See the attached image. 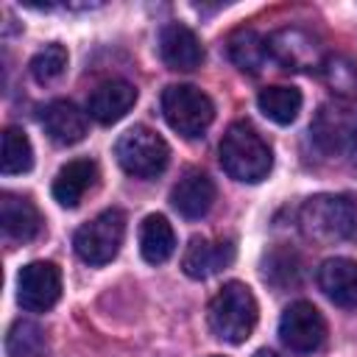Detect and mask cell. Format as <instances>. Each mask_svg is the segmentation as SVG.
I'll return each mask as SVG.
<instances>
[{
	"label": "cell",
	"mask_w": 357,
	"mask_h": 357,
	"mask_svg": "<svg viewBox=\"0 0 357 357\" xmlns=\"http://www.w3.org/2000/svg\"><path fill=\"white\" fill-rule=\"evenodd\" d=\"M218 153H220L223 170L231 178L245 181V184H257V181L268 178V173L273 167V153H271L268 142L248 123H231L220 139Z\"/></svg>",
	"instance_id": "6da1fadb"
},
{
	"label": "cell",
	"mask_w": 357,
	"mask_h": 357,
	"mask_svg": "<svg viewBox=\"0 0 357 357\" xmlns=\"http://www.w3.org/2000/svg\"><path fill=\"white\" fill-rule=\"evenodd\" d=\"M257 326V298L248 284L226 282L209 301V329L226 343H243Z\"/></svg>",
	"instance_id": "7a4b0ae2"
},
{
	"label": "cell",
	"mask_w": 357,
	"mask_h": 357,
	"mask_svg": "<svg viewBox=\"0 0 357 357\" xmlns=\"http://www.w3.org/2000/svg\"><path fill=\"white\" fill-rule=\"evenodd\" d=\"M301 229L315 243H340L357 231V209L346 195H312L301 206Z\"/></svg>",
	"instance_id": "3957f363"
},
{
	"label": "cell",
	"mask_w": 357,
	"mask_h": 357,
	"mask_svg": "<svg viewBox=\"0 0 357 357\" xmlns=\"http://www.w3.org/2000/svg\"><path fill=\"white\" fill-rule=\"evenodd\" d=\"M162 114L176 134L195 139V137H204V131L215 120V106H212L209 95L201 92L198 86L170 84L162 92Z\"/></svg>",
	"instance_id": "277c9868"
},
{
	"label": "cell",
	"mask_w": 357,
	"mask_h": 357,
	"mask_svg": "<svg viewBox=\"0 0 357 357\" xmlns=\"http://www.w3.org/2000/svg\"><path fill=\"white\" fill-rule=\"evenodd\" d=\"M114 156H117L120 167L128 176H134V178H153V176H159L167 167L170 148L148 126H134V128H128L117 139Z\"/></svg>",
	"instance_id": "5b68a950"
},
{
	"label": "cell",
	"mask_w": 357,
	"mask_h": 357,
	"mask_svg": "<svg viewBox=\"0 0 357 357\" xmlns=\"http://www.w3.org/2000/svg\"><path fill=\"white\" fill-rule=\"evenodd\" d=\"M123 237H126V215L120 209H106L75 231L73 245L86 265H106L117 257Z\"/></svg>",
	"instance_id": "8992f818"
},
{
	"label": "cell",
	"mask_w": 357,
	"mask_h": 357,
	"mask_svg": "<svg viewBox=\"0 0 357 357\" xmlns=\"http://www.w3.org/2000/svg\"><path fill=\"white\" fill-rule=\"evenodd\" d=\"M268 50L271 59L279 61L284 70H296V73H310L324 67L326 53L318 42V36H312L304 28H279L276 33L268 36Z\"/></svg>",
	"instance_id": "52a82bcc"
},
{
	"label": "cell",
	"mask_w": 357,
	"mask_h": 357,
	"mask_svg": "<svg viewBox=\"0 0 357 357\" xmlns=\"http://www.w3.org/2000/svg\"><path fill=\"white\" fill-rule=\"evenodd\" d=\"M279 337L298 354H312L326 340V321L310 301H293L279 318Z\"/></svg>",
	"instance_id": "ba28073f"
},
{
	"label": "cell",
	"mask_w": 357,
	"mask_h": 357,
	"mask_svg": "<svg viewBox=\"0 0 357 357\" xmlns=\"http://www.w3.org/2000/svg\"><path fill=\"white\" fill-rule=\"evenodd\" d=\"M310 134L324 153L351 151L357 139V112L346 103H324L310 123Z\"/></svg>",
	"instance_id": "9c48e42d"
},
{
	"label": "cell",
	"mask_w": 357,
	"mask_h": 357,
	"mask_svg": "<svg viewBox=\"0 0 357 357\" xmlns=\"http://www.w3.org/2000/svg\"><path fill=\"white\" fill-rule=\"evenodd\" d=\"M61 296V271L53 262H28L17 276V301L28 312H47Z\"/></svg>",
	"instance_id": "30bf717a"
},
{
	"label": "cell",
	"mask_w": 357,
	"mask_h": 357,
	"mask_svg": "<svg viewBox=\"0 0 357 357\" xmlns=\"http://www.w3.org/2000/svg\"><path fill=\"white\" fill-rule=\"evenodd\" d=\"M159 56L170 70H198L204 64V47L192 28L181 22H170L159 33Z\"/></svg>",
	"instance_id": "8fae6325"
},
{
	"label": "cell",
	"mask_w": 357,
	"mask_h": 357,
	"mask_svg": "<svg viewBox=\"0 0 357 357\" xmlns=\"http://www.w3.org/2000/svg\"><path fill=\"white\" fill-rule=\"evenodd\" d=\"M234 259V243L231 240H206V237H192L184 248L181 268L190 279H206L226 268Z\"/></svg>",
	"instance_id": "7c38bea8"
},
{
	"label": "cell",
	"mask_w": 357,
	"mask_h": 357,
	"mask_svg": "<svg viewBox=\"0 0 357 357\" xmlns=\"http://www.w3.org/2000/svg\"><path fill=\"white\" fill-rule=\"evenodd\" d=\"M134 103H137V89H134V84H128V81H123V78H112V81H106V84H100V86L92 89L89 103H86V112H89V117H95L98 123L112 126V123H117L120 117H126Z\"/></svg>",
	"instance_id": "4fadbf2b"
},
{
	"label": "cell",
	"mask_w": 357,
	"mask_h": 357,
	"mask_svg": "<svg viewBox=\"0 0 357 357\" xmlns=\"http://www.w3.org/2000/svg\"><path fill=\"white\" fill-rule=\"evenodd\" d=\"M170 204L190 220L204 218L215 204V181L201 170H187L170 190Z\"/></svg>",
	"instance_id": "5bb4252c"
},
{
	"label": "cell",
	"mask_w": 357,
	"mask_h": 357,
	"mask_svg": "<svg viewBox=\"0 0 357 357\" xmlns=\"http://www.w3.org/2000/svg\"><path fill=\"white\" fill-rule=\"evenodd\" d=\"M318 284L332 304L357 312V262L354 259H346V257L326 259L318 268Z\"/></svg>",
	"instance_id": "9a60e30c"
},
{
	"label": "cell",
	"mask_w": 357,
	"mask_h": 357,
	"mask_svg": "<svg viewBox=\"0 0 357 357\" xmlns=\"http://www.w3.org/2000/svg\"><path fill=\"white\" fill-rule=\"evenodd\" d=\"M0 223H3L6 237L14 243H28L42 229V218H39L36 204L25 195H17V192L0 195Z\"/></svg>",
	"instance_id": "2e32d148"
},
{
	"label": "cell",
	"mask_w": 357,
	"mask_h": 357,
	"mask_svg": "<svg viewBox=\"0 0 357 357\" xmlns=\"http://www.w3.org/2000/svg\"><path fill=\"white\" fill-rule=\"evenodd\" d=\"M45 134L56 145H75L86 137V114L70 100H53L42 112Z\"/></svg>",
	"instance_id": "e0dca14e"
},
{
	"label": "cell",
	"mask_w": 357,
	"mask_h": 357,
	"mask_svg": "<svg viewBox=\"0 0 357 357\" xmlns=\"http://www.w3.org/2000/svg\"><path fill=\"white\" fill-rule=\"evenodd\" d=\"M95 178H98L95 162H89V159H73L53 178V198L59 201V206L73 209V206L81 204V198L95 184Z\"/></svg>",
	"instance_id": "ac0fdd59"
},
{
	"label": "cell",
	"mask_w": 357,
	"mask_h": 357,
	"mask_svg": "<svg viewBox=\"0 0 357 357\" xmlns=\"http://www.w3.org/2000/svg\"><path fill=\"white\" fill-rule=\"evenodd\" d=\"M226 50H229V59L234 61V67H240L243 73H251V75H257L271 59L268 39L259 36L257 31H251V28H237L229 36Z\"/></svg>",
	"instance_id": "d6986e66"
},
{
	"label": "cell",
	"mask_w": 357,
	"mask_h": 357,
	"mask_svg": "<svg viewBox=\"0 0 357 357\" xmlns=\"http://www.w3.org/2000/svg\"><path fill=\"white\" fill-rule=\"evenodd\" d=\"M176 251V234L165 215H148L139 226V254L151 265H162Z\"/></svg>",
	"instance_id": "ffe728a7"
},
{
	"label": "cell",
	"mask_w": 357,
	"mask_h": 357,
	"mask_svg": "<svg viewBox=\"0 0 357 357\" xmlns=\"http://www.w3.org/2000/svg\"><path fill=\"white\" fill-rule=\"evenodd\" d=\"M257 106L259 112L279 123V126H287L298 117L301 112V92L296 86H287V84H276V86H265L257 98Z\"/></svg>",
	"instance_id": "44dd1931"
},
{
	"label": "cell",
	"mask_w": 357,
	"mask_h": 357,
	"mask_svg": "<svg viewBox=\"0 0 357 357\" xmlns=\"http://www.w3.org/2000/svg\"><path fill=\"white\" fill-rule=\"evenodd\" d=\"M321 78L332 95L343 100H357V59L343 56V53L326 56L321 67Z\"/></svg>",
	"instance_id": "7402d4cb"
},
{
	"label": "cell",
	"mask_w": 357,
	"mask_h": 357,
	"mask_svg": "<svg viewBox=\"0 0 357 357\" xmlns=\"http://www.w3.org/2000/svg\"><path fill=\"white\" fill-rule=\"evenodd\" d=\"M47 351V337L39 324L33 321H14L8 335H6V354L8 357H45Z\"/></svg>",
	"instance_id": "603a6c76"
},
{
	"label": "cell",
	"mask_w": 357,
	"mask_h": 357,
	"mask_svg": "<svg viewBox=\"0 0 357 357\" xmlns=\"http://www.w3.org/2000/svg\"><path fill=\"white\" fill-rule=\"evenodd\" d=\"M31 165H33V148H31L28 134L17 126H8L3 131V173L17 176V173L31 170Z\"/></svg>",
	"instance_id": "cb8c5ba5"
},
{
	"label": "cell",
	"mask_w": 357,
	"mask_h": 357,
	"mask_svg": "<svg viewBox=\"0 0 357 357\" xmlns=\"http://www.w3.org/2000/svg\"><path fill=\"white\" fill-rule=\"evenodd\" d=\"M67 67V47L59 45V42H50L45 45L33 59H31V75L39 81V84H50L56 81Z\"/></svg>",
	"instance_id": "d4e9b609"
},
{
	"label": "cell",
	"mask_w": 357,
	"mask_h": 357,
	"mask_svg": "<svg viewBox=\"0 0 357 357\" xmlns=\"http://www.w3.org/2000/svg\"><path fill=\"white\" fill-rule=\"evenodd\" d=\"M265 279L273 284H296L298 282V257L293 251H271L265 259Z\"/></svg>",
	"instance_id": "484cf974"
},
{
	"label": "cell",
	"mask_w": 357,
	"mask_h": 357,
	"mask_svg": "<svg viewBox=\"0 0 357 357\" xmlns=\"http://www.w3.org/2000/svg\"><path fill=\"white\" fill-rule=\"evenodd\" d=\"M254 357H276V354H273V351H268V349H259Z\"/></svg>",
	"instance_id": "4316f807"
},
{
	"label": "cell",
	"mask_w": 357,
	"mask_h": 357,
	"mask_svg": "<svg viewBox=\"0 0 357 357\" xmlns=\"http://www.w3.org/2000/svg\"><path fill=\"white\" fill-rule=\"evenodd\" d=\"M349 153H351V162L357 165V139H354V145H351V151H349Z\"/></svg>",
	"instance_id": "83f0119b"
},
{
	"label": "cell",
	"mask_w": 357,
	"mask_h": 357,
	"mask_svg": "<svg viewBox=\"0 0 357 357\" xmlns=\"http://www.w3.org/2000/svg\"><path fill=\"white\" fill-rule=\"evenodd\" d=\"M212 357H218V354H212Z\"/></svg>",
	"instance_id": "f1b7e54d"
}]
</instances>
